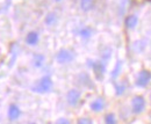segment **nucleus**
Returning <instances> with one entry per match:
<instances>
[{
  "mask_svg": "<svg viewBox=\"0 0 151 124\" xmlns=\"http://www.w3.org/2000/svg\"><path fill=\"white\" fill-rule=\"evenodd\" d=\"M54 86L52 79L49 75H44L41 79H38L37 81L32 86V92L37 93V94H47L49 92H51Z\"/></svg>",
  "mask_w": 151,
  "mask_h": 124,
  "instance_id": "obj_1",
  "label": "nucleus"
},
{
  "mask_svg": "<svg viewBox=\"0 0 151 124\" xmlns=\"http://www.w3.org/2000/svg\"><path fill=\"white\" fill-rule=\"evenodd\" d=\"M76 58V53L75 51L70 50V49H66V48H63L60 49L56 54V62L60 65H66V64H70L75 60Z\"/></svg>",
  "mask_w": 151,
  "mask_h": 124,
  "instance_id": "obj_2",
  "label": "nucleus"
},
{
  "mask_svg": "<svg viewBox=\"0 0 151 124\" xmlns=\"http://www.w3.org/2000/svg\"><path fill=\"white\" fill-rule=\"evenodd\" d=\"M151 82V72L149 70H141L136 75L135 85L138 88H144Z\"/></svg>",
  "mask_w": 151,
  "mask_h": 124,
  "instance_id": "obj_3",
  "label": "nucleus"
},
{
  "mask_svg": "<svg viewBox=\"0 0 151 124\" xmlns=\"http://www.w3.org/2000/svg\"><path fill=\"white\" fill-rule=\"evenodd\" d=\"M147 101L142 95H135L132 100V111L135 115H139L145 110Z\"/></svg>",
  "mask_w": 151,
  "mask_h": 124,
  "instance_id": "obj_4",
  "label": "nucleus"
},
{
  "mask_svg": "<svg viewBox=\"0 0 151 124\" xmlns=\"http://www.w3.org/2000/svg\"><path fill=\"white\" fill-rule=\"evenodd\" d=\"M80 99H81V93H80L79 89L72 88L66 93V102H68L69 106L76 107L79 103Z\"/></svg>",
  "mask_w": 151,
  "mask_h": 124,
  "instance_id": "obj_5",
  "label": "nucleus"
},
{
  "mask_svg": "<svg viewBox=\"0 0 151 124\" xmlns=\"http://www.w3.org/2000/svg\"><path fill=\"white\" fill-rule=\"evenodd\" d=\"M91 67L94 71L95 77L99 80H101L104 78V75H105V72H106V63L102 62L101 59L100 60H93L92 64H91Z\"/></svg>",
  "mask_w": 151,
  "mask_h": 124,
  "instance_id": "obj_6",
  "label": "nucleus"
},
{
  "mask_svg": "<svg viewBox=\"0 0 151 124\" xmlns=\"http://www.w3.org/2000/svg\"><path fill=\"white\" fill-rule=\"evenodd\" d=\"M105 107H106V101H105L104 97H96V99H94V100L91 102V105H90L91 110L94 111V113H100V111H102V110L105 109Z\"/></svg>",
  "mask_w": 151,
  "mask_h": 124,
  "instance_id": "obj_7",
  "label": "nucleus"
},
{
  "mask_svg": "<svg viewBox=\"0 0 151 124\" xmlns=\"http://www.w3.org/2000/svg\"><path fill=\"white\" fill-rule=\"evenodd\" d=\"M7 116H8L9 121H17V120H19V117L21 116V109L19 108V106L12 103L11 106L8 107Z\"/></svg>",
  "mask_w": 151,
  "mask_h": 124,
  "instance_id": "obj_8",
  "label": "nucleus"
},
{
  "mask_svg": "<svg viewBox=\"0 0 151 124\" xmlns=\"http://www.w3.org/2000/svg\"><path fill=\"white\" fill-rule=\"evenodd\" d=\"M124 24H126V28L129 29V30H132L137 27L138 24V16L136 14H132V15H128L126 20H124Z\"/></svg>",
  "mask_w": 151,
  "mask_h": 124,
  "instance_id": "obj_9",
  "label": "nucleus"
},
{
  "mask_svg": "<svg viewBox=\"0 0 151 124\" xmlns=\"http://www.w3.org/2000/svg\"><path fill=\"white\" fill-rule=\"evenodd\" d=\"M40 42V35L36 32H29L27 36H26V43L29 47H35L37 45V43Z\"/></svg>",
  "mask_w": 151,
  "mask_h": 124,
  "instance_id": "obj_10",
  "label": "nucleus"
},
{
  "mask_svg": "<svg viewBox=\"0 0 151 124\" xmlns=\"http://www.w3.org/2000/svg\"><path fill=\"white\" fill-rule=\"evenodd\" d=\"M114 88H115L116 96H122L127 90V82L126 81H117L114 84Z\"/></svg>",
  "mask_w": 151,
  "mask_h": 124,
  "instance_id": "obj_11",
  "label": "nucleus"
},
{
  "mask_svg": "<svg viewBox=\"0 0 151 124\" xmlns=\"http://www.w3.org/2000/svg\"><path fill=\"white\" fill-rule=\"evenodd\" d=\"M45 63V57L42 54V53H35L34 57H33V65L36 67V69H40L44 65Z\"/></svg>",
  "mask_w": 151,
  "mask_h": 124,
  "instance_id": "obj_12",
  "label": "nucleus"
},
{
  "mask_svg": "<svg viewBox=\"0 0 151 124\" xmlns=\"http://www.w3.org/2000/svg\"><path fill=\"white\" fill-rule=\"evenodd\" d=\"M78 35L80 36L83 39H88V38H91L92 35H93V30L90 27H81L78 30Z\"/></svg>",
  "mask_w": 151,
  "mask_h": 124,
  "instance_id": "obj_13",
  "label": "nucleus"
},
{
  "mask_svg": "<svg viewBox=\"0 0 151 124\" xmlns=\"http://www.w3.org/2000/svg\"><path fill=\"white\" fill-rule=\"evenodd\" d=\"M80 8L83 12H90L94 8V0H80Z\"/></svg>",
  "mask_w": 151,
  "mask_h": 124,
  "instance_id": "obj_14",
  "label": "nucleus"
},
{
  "mask_svg": "<svg viewBox=\"0 0 151 124\" xmlns=\"http://www.w3.org/2000/svg\"><path fill=\"white\" fill-rule=\"evenodd\" d=\"M121 70H122V60H117L116 64H115V66H114L113 71L111 73V78L112 79H116L120 75Z\"/></svg>",
  "mask_w": 151,
  "mask_h": 124,
  "instance_id": "obj_15",
  "label": "nucleus"
},
{
  "mask_svg": "<svg viewBox=\"0 0 151 124\" xmlns=\"http://www.w3.org/2000/svg\"><path fill=\"white\" fill-rule=\"evenodd\" d=\"M44 22H45V24L47 26H49V27H51V26H55L57 23V15L56 13H49L45 19H44Z\"/></svg>",
  "mask_w": 151,
  "mask_h": 124,
  "instance_id": "obj_16",
  "label": "nucleus"
},
{
  "mask_svg": "<svg viewBox=\"0 0 151 124\" xmlns=\"http://www.w3.org/2000/svg\"><path fill=\"white\" fill-rule=\"evenodd\" d=\"M105 124H117V118L113 113H108L105 116Z\"/></svg>",
  "mask_w": 151,
  "mask_h": 124,
  "instance_id": "obj_17",
  "label": "nucleus"
},
{
  "mask_svg": "<svg viewBox=\"0 0 151 124\" xmlns=\"http://www.w3.org/2000/svg\"><path fill=\"white\" fill-rule=\"evenodd\" d=\"M111 57H112V49L111 48H105V50L101 53V60L106 63L111 59Z\"/></svg>",
  "mask_w": 151,
  "mask_h": 124,
  "instance_id": "obj_18",
  "label": "nucleus"
},
{
  "mask_svg": "<svg viewBox=\"0 0 151 124\" xmlns=\"http://www.w3.org/2000/svg\"><path fill=\"white\" fill-rule=\"evenodd\" d=\"M77 124H93V121L90 117H80L77 121Z\"/></svg>",
  "mask_w": 151,
  "mask_h": 124,
  "instance_id": "obj_19",
  "label": "nucleus"
},
{
  "mask_svg": "<svg viewBox=\"0 0 151 124\" xmlns=\"http://www.w3.org/2000/svg\"><path fill=\"white\" fill-rule=\"evenodd\" d=\"M55 124H71V122H70V120H68L65 117H60L55 122Z\"/></svg>",
  "mask_w": 151,
  "mask_h": 124,
  "instance_id": "obj_20",
  "label": "nucleus"
},
{
  "mask_svg": "<svg viewBox=\"0 0 151 124\" xmlns=\"http://www.w3.org/2000/svg\"><path fill=\"white\" fill-rule=\"evenodd\" d=\"M150 102H151V93H150Z\"/></svg>",
  "mask_w": 151,
  "mask_h": 124,
  "instance_id": "obj_21",
  "label": "nucleus"
},
{
  "mask_svg": "<svg viewBox=\"0 0 151 124\" xmlns=\"http://www.w3.org/2000/svg\"><path fill=\"white\" fill-rule=\"evenodd\" d=\"M29 124H36V123H29Z\"/></svg>",
  "mask_w": 151,
  "mask_h": 124,
  "instance_id": "obj_22",
  "label": "nucleus"
},
{
  "mask_svg": "<svg viewBox=\"0 0 151 124\" xmlns=\"http://www.w3.org/2000/svg\"><path fill=\"white\" fill-rule=\"evenodd\" d=\"M56 1H60V0H56Z\"/></svg>",
  "mask_w": 151,
  "mask_h": 124,
  "instance_id": "obj_23",
  "label": "nucleus"
}]
</instances>
